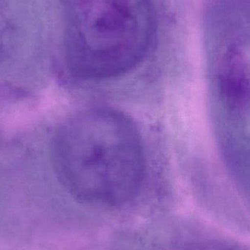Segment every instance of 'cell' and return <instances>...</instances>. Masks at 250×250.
I'll return each mask as SVG.
<instances>
[{"label":"cell","instance_id":"obj_2","mask_svg":"<svg viewBox=\"0 0 250 250\" xmlns=\"http://www.w3.org/2000/svg\"><path fill=\"white\" fill-rule=\"evenodd\" d=\"M67 59L79 77L104 79L129 71L149 48L154 21L148 0H63Z\"/></svg>","mask_w":250,"mask_h":250},{"label":"cell","instance_id":"obj_4","mask_svg":"<svg viewBox=\"0 0 250 250\" xmlns=\"http://www.w3.org/2000/svg\"><path fill=\"white\" fill-rule=\"evenodd\" d=\"M1 2L0 0V38H1V35H3L4 32L7 30V23H6L5 19H4V12L1 9Z\"/></svg>","mask_w":250,"mask_h":250},{"label":"cell","instance_id":"obj_3","mask_svg":"<svg viewBox=\"0 0 250 250\" xmlns=\"http://www.w3.org/2000/svg\"><path fill=\"white\" fill-rule=\"evenodd\" d=\"M220 90L231 108L245 105L248 96V66L242 48L234 46L225 57L220 72Z\"/></svg>","mask_w":250,"mask_h":250},{"label":"cell","instance_id":"obj_1","mask_svg":"<svg viewBox=\"0 0 250 250\" xmlns=\"http://www.w3.org/2000/svg\"><path fill=\"white\" fill-rule=\"evenodd\" d=\"M54 159L62 182L85 202L120 206L137 193L145 160L136 126L114 110H90L62 126Z\"/></svg>","mask_w":250,"mask_h":250}]
</instances>
